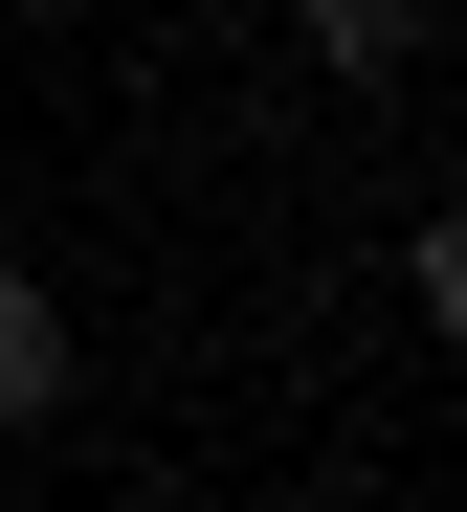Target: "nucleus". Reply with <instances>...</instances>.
Wrapping results in <instances>:
<instances>
[{
  "label": "nucleus",
  "mask_w": 467,
  "mask_h": 512,
  "mask_svg": "<svg viewBox=\"0 0 467 512\" xmlns=\"http://www.w3.org/2000/svg\"><path fill=\"white\" fill-rule=\"evenodd\" d=\"M290 23H312V67H334V90H401V67L445 45V0H290Z\"/></svg>",
  "instance_id": "f257e3e1"
},
{
  "label": "nucleus",
  "mask_w": 467,
  "mask_h": 512,
  "mask_svg": "<svg viewBox=\"0 0 467 512\" xmlns=\"http://www.w3.org/2000/svg\"><path fill=\"white\" fill-rule=\"evenodd\" d=\"M67 401V312H45V268H0V423H45Z\"/></svg>",
  "instance_id": "f03ea898"
}]
</instances>
